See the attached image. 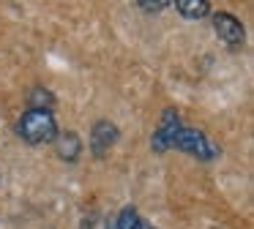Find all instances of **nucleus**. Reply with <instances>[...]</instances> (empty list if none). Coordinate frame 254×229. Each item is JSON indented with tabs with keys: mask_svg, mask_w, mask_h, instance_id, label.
Segmentation results:
<instances>
[{
	"mask_svg": "<svg viewBox=\"0 0 254 229\" xmlns=\"http://www.w3.org/2000/svg\"><path fill=\"white\" fill-rule=\"evenodd\" d=\"M30 109H52V104H55V98H52L50 90H41V87H36L33 93H30Z\"/></svg>",
	"mask_w": 254,
	"mask_h": 229,
	"instance_id": "nucleus-9",
	"label": "nucleus"
},
{
	"mask_svg": "<svg viewBox=\"0 0 254 229\" xmlns=\"http://www.w3.org/2000/svg\"><path fill=\"white\" fill-rule=\"evenodd\" d=\"M175 8L181 11L183 19H205L210 14L208 0H175Z\"/></svg>",
	"mask_w": 254,
	"mask_h": 229,
	"instance_id": "nucleus-7",
	"label": "nucleus"
},
{
	"mask_svg": "<svg viewBox=\"0 0 254 229\" xmlns=\"http://www.w3.org/2000/svg\"><path fill=\"white\" fill-rule=\"evenodd\" d=\"M170 147H178V150L189 153V156L199 158V161H213V158L221 156V150L210 142V136L199 128H189V125H178L175 134L170 139Z\"/></svg>",
	"mask_w": 254,
	"mask_h": 229,
	"instance_id": "nucleus-2",
	"label": "nucleus"
},
{
	"mask_svg": "<svg viewBox=\"0 0 254 229\" xmlns=\"http://www.w3.org/2000/svg\"><path fill=\"white\" fill-rule=\"evenodd\" d=\"M213 27H216V36H219L221 41L227 44V47H241L243 38H246L243 25H241V22H238L232 14H227V11L213 14Z\"/></svg>",
	"mask_w": 254,
	"mask_h": 229,
	"instance_id": "nucleus-4",
	"label": "nucleus"
},
{
	"mask_svg": "<svg viewBox=\"0 0 254 229\" xmlns=\"http://www.w3.org/2000/svg\"><path fill=\"white\" fill-rule=\"evenodd\" d=\"M55 147H58V156L63 158L66 164H74L79 158V150H82V142H79V136L74 134V131H68V134H58L55 136Z\"/></svg>",
	"mask_w": 254,
	"mask_h": 229,
	"instance_id": "nucleus-6",
	"label": "nucleus"
},
{
	"mask_svg": "<svg viewBox=\"0 0 254 229\" xmlns=\"http://www.w3.org/2000/svg\"><path fill=\"white\" fill-rule=\"evenodd\" d=\"M107 229H118V227H115V221H110V224H107Z\"/></svg>",
	"mask_w": 254,
	"mask_h": 229,
	"instance_id": "nucleus-11",
	"label": "nucleus"
},
{
	"mask_svg": "<svg viewBox=\"0 0 254 229\" xmlns=\"http://www.w3.org/2000/svg\"><path fill=\"white\" fill-rule=\"evenodd\" d=\"M17 134L28 145H47V142H55L58 123L50 109H28L17 120Z\"/></svg>",
	"mask_w": 254,
	"mask_h": 229,
	"instance_id": "nucleus-1",
	"label": "nucleus"
},
{
	"mask_svg": "<svg viewBox=\"0 0 254 229\" xmlns=\"http://www.w3.org/2000/svg\"><path fill=\"white\" fill-rule=\"evenodd\" d=\"M139 3V8L142 11H148V14H156V11H164L167 5L172 3V0H137Z\"/></svg>",
	"mask_w": 254,
	"mask_h": 229,
	"instance_id": "nucleus-10",
	"label": "nucleus"
},
{
	"mask_svg": "<svg viewBox=\"0 0 254 229\" xmlns=\"http://www.w3.org/2000/svg\"><path fill=\"white\" fill-rule=\"evenodd\" d=\"M115 227H118V229H156V227H150V224L137 213V207H131V205L123 207V210L118 213Z\"/></svg>",
	"mask_w": 254,
	"mask_h": 229,
	"instance_id": "nucleus-8",
	"label": "nucleus"
},
{
	"mask_svg": "<svg viewBox=\"0 0 254 229\" xmlns=\"http://www.w3.org/2000/svg\"><path fill=\"white\" fill-rule=\"evenodd\" d=\"M178 125H181V117H178V112H175V109H164L159 128H156L153 136H150V150H153V153L170 150V139H172V134H175Z\"/></svg>",
	"mask_w": 254,
	"mask_h": 229,
	"instance_id": "nucleus-5",
	"label": "nucleus"
},
{
	"mask_svg": "<svg viewBox=\"0 0 254 229\" xmlns=\"http://www.w3.org/2000/svg\"><path fill=\"white\" fill-rule=\"evenodd\" d=\"M118 136H121V131H118L115 123H110V120H96L93 131H90V153L96 158H104L112 150V145L118 142Z\"/></svg>",
	"mask_w": 254,
	"mask_h": 229,
	"instance_id": "nucleus-3",
	"label": "nucleus"
}]
</instances>
